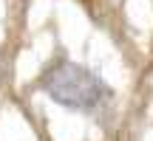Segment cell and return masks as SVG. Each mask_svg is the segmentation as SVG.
<instances>
[{
  "label": "cell",
  "mask_w": 153,
  "mask_h": 141,
  "mask_svg": "<svg viewBox=\"0 0 153 141\" xmlns=\"http://www.w3.org/2000/svg\"><path fill=\"white\" fill-rule=\"evenodd\" d=\"M40 85L48 93L51 102H57L60 107L76 110V113H91L99 104H105L111 96V87L105 85V79L99 73H94L91 68L79 65V62H68V59L54 62L43 73Z\"/></svg>",
  "instance_id": "cell-1"
}]
</instances>
